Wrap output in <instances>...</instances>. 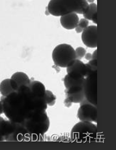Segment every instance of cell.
Returning <instances> with one entry per match:
<instances>
[{
    "label": "cell",
    "mask_w": 116,
    "mask_h": 150,
    "mask_svg": "<svg viewBox=\"0 0 116 150\" xmlns=\"http://www.w3.org/2000/svg\"><path fill=\"white\" fill-rule=\"evenodd\" d=\"M0 101L5 115L15 123H22L34 113L35 96L28 86H20L9 95L2 96Z\"/></svg>",
    "instance_id": "cell-1"
},
{
    "label": "cell",
    "mask_w": 116,
    "mask_h": 150,
    "mask_svg": "<svg viewBox=\"0 0 116 150\" xmlns=\"http://www.w3.org/2000/svg\"><path fill=\"white\" fill-rule=\"evenodd\" d=\"M88 7L89 4L86 0H50L47 11L55 16H61L71 13L83 15Z\"/></svg>",
    "instance_id": "cell-2"
},
{
    "label": "cell",
    "mask_w": 116,
    "mask_h": 150,
    "mask_svg": "<svg viewBox=\"0 0 116 150\" xmlns=\"http://www.w3.org/2000/svg\"><path fill=\"white\" fill-rule=\"evenodd\" d=\"M27 132L29 140H37L43 137L50 127V119L46 112L40 115H33L22 123Z\"/></svg>",
    "instance_id": "cell-3"
},
{
    "label": "cell",
    "mask_w": 116,
    "mask_h": 150,
    "mask_svg": "<svg viewBox=\"0 0 116 150\" xmlns=\"http://www.w3.org/2000/svg\"><path fill=\"white\" fill-rule=\"evenodd\" d=\"M98 135L97 127L92 122L80 121L73 127L71 132L73 142L85 143L96 140Z\"/></svg>",
    "instance_id": "cell-4"
},
{
    "label": "cell",
    "mask_w": 116,
    "mask_h": 150,
    "mask_svg": "<svg viewBox=\"0 0 116 150\" xmlns=\"http://www.w3.org/2000/svg\"><path fill=\"white\" fill-rule=\"evenodd\" d=\"M52 59L56 66L61 68H67L73 61L76 59L75 50L68 44H60L54 49Z\"/></svg>",
    "instance_id": "cell-5"
},
{
    "label": "cell",
    "mask_w": 116,
    "mask_h": 150,
    "mask_svg": "<svg viewBox=\"0 0 116 150\" xmlns=\"http://www.w3.org/2000/svg\"><path fill=\"white\" fill-rule=\"evenodd\" d=\"M83 90L85 99L91 104L97 105V70L92 72L85 77Z\"/></svg>",
    "instance_id": "cell-6"
},
{
    "label": "cell",
    "mask_w": 116,
    "mask_h": 150,
    "mask_svg": "<svg viewBox=\"0 0 116 150\" xmlns=\"http://www.w3.org/2000/svg\"><path fill=\"white\" fill-rule=\"evenodd\" d=\"M77 116L81 121L97 123V109L96 105L91 104L86 99L80 102Z\"/></svg>",
    "instance_id": "cell-7"
},
{
    "label": "cell",
    "mask_w": 116,
    "mask_h": 150,
    "mask_svg": "<svg viewBox=\"0 0 116 150\" xmlns=\"http://www.w3.org/2000/svg\"><path fill=\"white\" fill-rule=\"evenodd\" d=\"M67 72L68 76L74 79H84L88 75L85 64L78 59H75L67 66Z\"/></svg>",
    "instance_id": "cell-8"
},
{
    "label": "cell",
    "mask_w": 116,
    "mask_h": 150,
    "mask_svg": "<svg viewBox=\"0 0 116 150\" xmlns=\"http://www.w3.org/2000/svg\"><path fill=\"white\" fill-rule=\"evenodd\" d=\"M82 40L84 45L89 48L97 47V27L89 26L83 30Z\"/></svg>",
    "instance_id": "cell-9"
},
{
    "label": "cell",
    "mask_w": 116,
    "mask_h": 150,
    "mask_svg": "<svg viewBox=\"0 0 116 150\" xmlns=\"http://www.w3.org/2000/svg\"><path fill=\"white\" fill-rule=\"evenodd\" d=\"M66 98L72 103H80L85 98L83 87L73 86L65 90Z\"/></svg>",
    "instance_id": "cell-10"
},
{
    "label": "cell",
    "mask_w": 116,
    "mask_h": 150,
    "mask_svg": "<svg viewBox=\"0 0 116 150\" xmlns=\"http://www.w3.org/2000/svg\"><path fill=\"white\" fill-rule=\"evenodd\" d=\"M15 125L16 123L15 122L1 118L0 121V137L3 138V141L8 140L15 129Z\"/></svg>",
    "instance_id": "cell-11"
},
{
    "label": "cell",
    "mask_w": 116,
    "mask_h": 150,
    "mask_svg": "<svg viewBox=\"0 0 116 150\" xmlns=\"http://www.w3.org/2000/svg\"><path fill=\"white\" fill-rule=\"evenodd\" d=\"M79 17L75 13L63 15L60 18V23L63 28L67 30H73L76 28L79 22Z\"/></svg>",
    "instance_id": "cell-12"
},
{
    "label": "cell",
    "mask_w": 116,
    "mask_h": 150,
    "mask_svg": "<svg viewBox=\"0 0 116 150\" xmlns=\"http://www.w3.org/2000/svg\"><path fill=\"white\" fill-rule=\"evenodd\" d=\"M18 86L11 78L6 79L0 83V93L2 96H6L13 92L17 91Z\"/></svg>",
    "instance_id": "cell-13"
},
{
    "label": "cell",
    "mask_w": 116,
    "mask_h": 150,
    "mask_svg": "<svg viewBox=\"0 0 116 150\" xmlns=\"http://www.w3.org/2000/svg\"><path fill=\"white\" fill-rule=\"evenodd\" d=\"M28 87L35 96L45 98L46 89L43 83L38 81H31Z\"/></svg>",
    "instance_id": "cell-14"
},
{
    "label": "cell",
    "mask_w": 116,
    "mask_h": 150,
    "mask_svg": "<svg viewBox=\"0 0 116 150\" xmlns=\"http://www.w3.org/2000/svg\"><path fill=\"white\" fill-rule=\"evenodd\" d=\"M83 15L84 18L88 21H92L95 24H97V7L96 4L92 3L89 5L87 9Z\"/></svg>",
    "instance_id": "cell-15"
},
{
    "label": "cell",
    "mask_w": 116,
    "mask_h": 150,
    "mask_svg": "<svg viewBox=\"0 0 116 150\" xmlns=\"http://www.w3.org/2000/svg\"><path fill=\"white\" fill-rule=\"evenodd\" d=\"M11 79L16 83L18 87L22 85L29 86L30 82H31V79L29 78L27 75L21 71L16 72L11 77Z\"/></svg>",
    "instance_id": "cell-16"
},
{
    "label": "cell",
    "mask_w": 116,
    "mask_h": 150,
    "mask_svg": "<svg viewBox=\"0 0 116 150\" xmlns=\"http://www.w3.org/2000/svg\"><path fill=\"white\" fill-rule=\"evenodd\" d=\"M84 79H72L71 77L67 75L64 77L63 81H64V85L66 88V89L70 88L73 86H82L83 87V83H84Z\"/></svg>",
    "instance_id": "cell-17"
},
{
    "label": "cell",
    "mask_w": 116,
    "mask_h": 150,
    "mask_svg": "<svg viewBox=\"0 0 116 150\" xmlns=\"http://www.w3.org/2000/svg\"><path fill=\"white\" fill-rule=\"evenodd\" d=\"M45 101L48 105L50 106H53L56 104V96L54 95V93L51 92L50 91L46 90L45 94Z\"/></svg>",
    "instance_id": "cell-18"
},
{
    "label": "cell",
    "mask_w": 116,
    "mask_h": 150,
    "mask_svg": "<svg viewBox=\"0 0 116 150\" xmlns=\"http://www.w3.org/2000/svg\"><path fill=\"white\" fill-rule=\"evenodd\" d=\"M88 25H89V21L85 18H82L79 20L78 24L74 29L76 30V33H81L85 28H86Z\"/></svg>",
    "instance_id": "cell-19"
},
{
    "label": "cell",
    "mask_w": 116,
    "mask_h": 150,
    "mask_svg": "<svg viewBox=\"0 0 116 150\" xmlns=\"http://www.w3.org/2000/svg\"><path fill=\"white\" fill-rule=\"evenodd\" d=\"M76 52V59L78 60H81L82 58L84 57L85 54H86V51L84 48H83L82 47H79L78 48H76L75 50Z\"/></svg>",
    "instance_id": "cell-20"
},
{
    "label": "cell",
    "mask_w": 116,
    "mask_h": 150,
    "mask_svg": "<svg viewBox=\"0 0 116 150\" xmlns=\"http://www.w3.org/2000/svg\"><path fill=\"white\" fill-rule=\"evenodd\" d=\"M72 102H70L69 100H68L66 98H65V102H64V104H65V105L66 107H71V105H72Z\"/></svg>",
    "instance_id": "cell-21"
},
{
    "label": "cell",
    "mask_w": 116,
    "mask_h": 150,
    "mask_svg": "<svg viewBox=\"0 0 116 150\" xmlns=\"http://www.w3.org/2000/svg\"><path fill=\"white\" fill-rule=\"evenodd\" d=\"M84 57H85V59L87 60H92V54H91V53H87V54H85Z\"/></svg>",
    "instance_id": "cell-22"
},
{
    "label": "cell",
    "mask_w": 116,
    "mask_h": 150,
    "mask_svg": "<svg viewBox=\"0 0 116 150\" xmlns=\"http://www.w3.org/2000/svg\"><path fill=\"white\" fill-rule=\"evenodd\" d=\"M92 59H96L97 60V50H95L92 54Z\"/></svg>",
    "instance_id": "cell-23"
},
{
    "label": "cell",
    "mask_w": 116,
    "mask_h": 150,
    "mask_svg": "<svg viewBox=\"0 0 116 150\" xmlns=\"http://www.w3.org/2000/svg\"><path fill=\"white\" fill-rule=\"evenodd\" d=\"M2 113H3V105L1 101H0V115H1Z\"/></svg>",
    "instance_id": "cell-24"
},
{
    "label": "cell",
    "mask_w": 116,
    "mask_h": 150,
    "mask_svg": "<svg viewBox=\"0 0 116 150\" xmlns=\"http://www.w3.org/2000/svg\"><path fill=\"white\" fill-rule=\"evenodd\" d=\"M86 1H87V2H89V3H91V4H92V3L94 2L95 0H86Z\"/></svg>",
    "instance_id": "cell-25"
},
{
    "label": "cell",
    "mask_w": 116,
    "mask_h": 150,
    "mask_svg": "<svg viewBox=\"0 0 116 150\" xmlns=\"http://www.w3.org/2000/svg\"><path fill=\"white\" fill-rule=\"evenodd\" d=\"M0 141H3V138L0 137Z\"/></svg>",
    "instance_id": "cell-26"
}]
</instances>
